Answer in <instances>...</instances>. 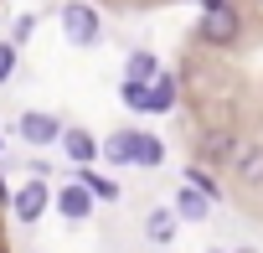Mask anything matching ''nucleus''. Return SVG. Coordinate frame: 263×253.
Returning a JSON list of instances; mask_svg holds the SVG:
<instances>
[{
    "instance_id": "obj_1",
    "label": "nucleus",
    "mask_w": 263,
    "mask_h": 253,
    "mask_svg": "<svg viewBox=\"0 0 263 253\" xmlns=\"http://www.w3.org/2000/svg\"><path fill=\"white\" fill-rule=\"evenodd\" d=\"M108 160H124V166H145V171H155L160 160H165V145L155 140V135H140V130H119V135H108Z\"/></svg>"
},
{
    "instance_id": "obj_2",
    "label": "nucleus",
    "mask_w": 263,
    "mask_h": 253,
    "mask_svg": "<svg viewBox=\"0 0 263 253\" xmlns=\"http://www.w3.org/2000/svg\"><path fill=\"white\" fill-rule=\"evenodd\" d=\"M237 31H242V21H237V11H232V0H217V6H206V11H201L196 37H201L206 47H232V42H237Z\"/></svg>"
},
{
    "instance_id": "obj_3",
    "label": "nucleus",
    "mask_w": 263,
    "mask_h": 253,
    "mask_svg": "<svg viewBox=\"0 0 263 253\" xmlns=\"http://www.w3.org/2000/svg\"><path fill=\"white\" fill-rule=\"evenodd\" d=\"M62 37L72 47H93L98 42V11L83 6V0H67V6H62Z\"/></svg>"
},
{
    "instance_id": "obj_4",
    "label": "nucleus",
    "mask_w": 263,
    "mask_h": 253,
    "mask_svg": "<svg viewBox=\"0 0 263 253\" xmlns=\"http://www.w3.org/2000/svg\"><path fill=\"white\" fill-rule=\"evenodd\" d=\"M47 202H52V191H47V181H26L21 191H11V212H16L21 222H36V217L47 212Z\"/></svg>"
},
{
    "instance_id": "obj_5",
    "label": "nucleus",
    "mask_w": 263,
    "mask_h": 253,
    "mask_svg": "<svg viewBox=\"0 0 263 253\" xmlns=\"http://www.w3.org/2000/svg\"><path fill=\"white\" fill-rule=\"evenodd\" d=\"M232 155H237V135H232V130H212V135H201V150H196L201 166H232Z\"/></svg>"
},
{
    "instance_id": "obj_6",
    "label": "nucleus",
    "mask_w": 263,
    "mask_h": 253,
    "mask_svg": "<svg viewBox=\"0 0 263 253\" xmlns=\"http://www.w3.org/2000/svg\"><path fill=\"white\" fill-rule=\"evenodd\" d=\"M57 212H62L67 222H83V217L93 212V191H88L83 181H67V186L57 191Z\"/></svg>"
},
{
    "instance_id": "obj_7",
    "label": "nucleus",
    "mask_w": 263,
    "mask_h": 253,
    "mask_svg": "<svg viewBox=\"0 0 263 253\" xmlns=\"http://www.w3.org/2000/svg\"><path fill=\"white\" fill-rule=\"evenodd\" d=\"M232 176H237L242 186H263V145H237Z\"/></svg>"
},
{
    "instance_id": "obj_8",
    "label": "nucleus",
    "mask_w": 263,
    "mask_h": 253,
    "mask_svg": "<svg viewBox=\"0 0 263 253\" xmlns=\"http://www.w3.org/2000/svg\"><path fill=\"white\" fill-rule=\"evenodd\" d=\"M57 135H62V124L52 114H21V140L26 145H57Z\"/></svg>"
},
{
    "instance_id": "obj_9",
    "label": "nucleus",
    "mask_w": 263,
    "mask_h": 253,
    "mask_svg": "<svg viewBox=\"0 0 263 253\" xmlns=\"http://www.w3.org/2000/svg\"><path fill=\"white\" fill-rule=\"evenodd\" d=\"M57 145H62V150H67V160H78V166H93V155H98V140H93L88 130H78V124L57 135Z\"/></svg>"
},
{
    "instance_id": "obj_10",
    "label": "nucleus",
    "mask_w": 263,
    "mask_h": 253,
    "mask_svg": "<svg viewBox=\"0 0 263 253\" xmlns=\"http://www.w3.org/2000/svg\"><path fill=\"white\" fill-rule=\"evenodd\" d=\"M206 212H212V196H206V191H196V186L186 181V186L176 191V217H186V222H201Z\"/></svg>"
},
{
    "instance_id": "obj_11",
    "label": "nucleus",
    "mask_w": 263,
    "mask_h": 253,
    "mask_svg": "<svg viewBox=\"0 0 263 253\" xmlns=\"http://www.w3.org/2000/svg\"><path fill=\"white\" fill-rule=\"evenodd\" d=\"M176 109V78L155 73L150 78V98H145V114H171Z\"/></svg>"
},
{
    "instance_id": "obj_12",
    "label": "nucleus",
    "mask_w": 263,
    "mask_h": 253,
    "mask_svg": "<svg viewBox=\"0 0 263 253\" xmlns=\"http://www.w3.org/2000/svg\"><path fill=\"white\" fill-rule=\"evenodd\" d=\"M145 232H150V243H171L176 238V207H155L145 217Z\"/></svg>"
},
{
    "instance_id": "obj_13",
    "label": "nucleus",
    "mask_w": 263,
    "mask_h": 253,
    "mask_svg": "<svg viewBox=\"0 0 263 253\" xmlns=\"http://www.w3.org/2000/svg\"><path fill=\"white\" fill-rule=\"evenodd\" d=\"M155 73H160L155 52H129V62H124V78H135V83H150Z\"/></svg>"
},
{
    "instance_id": "obj_14",
    "label": "nucleus",
    "mask_w": 263,
    "mask_h": 253,
    "mask_svg": "<svg viewBox=\"0 0 263 253\" xmlns=\"http://www.w3.org/2000/svg\"><path fill=\"white\" fill-rule=\"evenodd\" d=\"M83 186L93 191V202H119V181H108V176H93V171H83Z\"/></svg>"
},
{
    "instance_id": "obj_15",
    "label": "nucleus",
    "mask_w": 263,
    "mask_h": 253,
    "mask_svg": "<svg viewBox=\"0 0 263 253\" xmlns=\"http://www.w3.org/2000/svg\"><path fill=\"white\" fill-rule=\"evenodd\" d=\"M145 98H150V83H135V78H124V103L135 109V114H145Z\"/></svg>"
},
{
    "instance_id": "obj_16",
    "label": "nucleus",
    "mask_w": 263,
    "mask_h": 253,
    "mask_svg": "<svg viewBox=\"0 0 263 253\" xmlns=\"http://www.w3.org/2000/svg\"><path fill=\"white\" fill-rule=\"evenodd\" d=\"M186 181H191V186H196V191H206V196H212V202H217V196H222V191H217V181H212V176H206V166H186Z\"/></svg>"
},
{
    "instance_id": "obj_17",
    "label": "nucleus",
    "mask_w": 263,
    "mask_h": 253,
    "mask_svg": "<svg viewBox=\"0 0 263 253\" xmlns=\"http://www.w3.org/2000/svg\"><path fill=\"white\" fill-rule=\"evenodd\" d=\"M16 73V42H0V83H11Z\"/></svg>"
},
{
    "instance_id": "obj_18",
    "label": "nucleus",
    "mask_w": 263,
    "mask_h": 253,
    "mask_svg": "<svg viewBox=\"0 0 263 253\" xmlns=\"http://www.w3.org/2000/svg\"><path fill=\"white\" fill-rule=\"evenodd\" d=\"M31 31H36V16H16V26H11V42L21 47V42H31Z\"/></svg>"
},
{
    "instance_id": "obj_19",
    "label": "nucleus",
    "mask_w": 263,
    "mask_h": 253,
    "mask_svg": "<svg viewBox=\"0 0 263 253\" xmlns=\"http://www.w3.org/2000/svg\"><path fill=\"white\" fill-rule=\"evenodd\" d=\"M0 202H11V191H6V181H0Z\"/></svg>"
},
{
    "instance_id": "obj_20",
    "label": "nucleus",
    "mask_w": 263,
    "mask_h": 253,
    "mask_svg": "<svg viewBox=\"0 0 263 253\" xmlns=\"http://www.w3.org/2000/svg\"><path fill=\"white\" fill-rule=\"evenodd\" d=\"M237 253H253V248H237Z\"/></svg>"
}]
</instances>
